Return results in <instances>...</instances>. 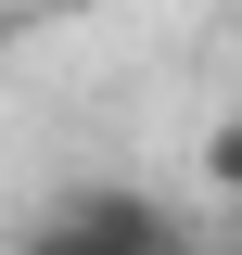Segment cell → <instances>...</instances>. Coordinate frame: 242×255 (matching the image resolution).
I'll use <instances>...</instances> for the list:
<instances>
[{
	"instance_id": "1",
	"label": "cell",
	"mask_w": 242,
	"mask_h": 255,
	"mask_svg": "<svg viewBox=\"0 0 242 255\" xmlns=\"http://www.w3.org/2000/svg\"><path fill=\"white\" fill-rule=\"evenodd\" d=\"M13 255H191V230L153 204V191H127V179H77L64 204H38L26 217V243Z\"/></svg>"
},
{
	"instance_id": "2",
	"label": "cell",
	"mask_w": 242,
	"mask_h": 255,
	"mask_svg": "<svg viewBox=\"0 0 242 255\" xmlns=\"http://www.w3.org/2000/svg\"><path fill=\"white\" fill-rule=\"evenodd\" d=\"M204 179H217V191H242V115H230V128L204 140Z\"/></svg>"
}]
</instances>
